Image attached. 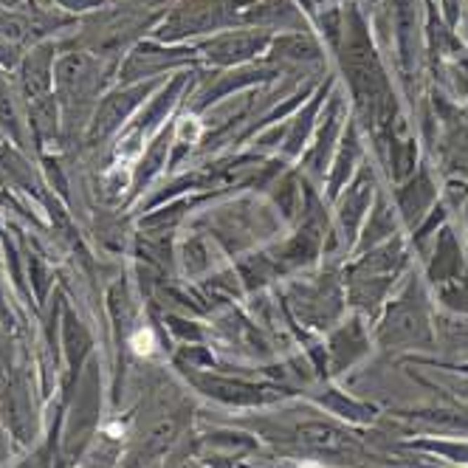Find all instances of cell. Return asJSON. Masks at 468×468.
Segmentation results:
<instances>
[{"mask_svg":"<svg viewBox=\"0 0 468 468\" xmlns=\"http://www.w3.org/2000/svg\"><path fill=\"white\" fill-rule=\"evenodd\" d=\"M130 347H133V353L136 356H152L155 353V347H158V342H155V333L150 330V327H141V330H136L133 336H130Z\"/></svg>","mask_w":468,"mask_h":468,"instance_id":"obj_1","label":"cell"},{"mask_svg":"<svg viewBox=\"0 0 468 468\" xmlns=\"http://www.w3.org/2000/svg\"><path fill=\"white\" fill-rule=\"evenodd\" d=\"M302 468H319V465H302Z\"/></svg>","mask_w":468,"mask_h":468,"instance_id":"obj_2","label":"cell"}]
</instances>
